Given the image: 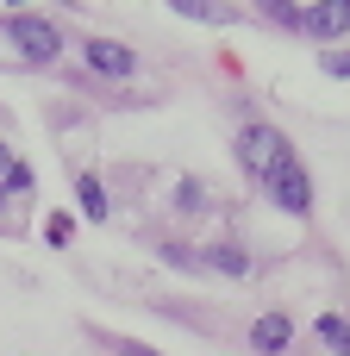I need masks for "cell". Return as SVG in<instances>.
Here are the masks:
<instances>
[{
    "label": "cell",
    "instance_id": "cell-1",
    "mask_svg": "<svg viewBox=\"0 0 350 356\" xmlns=\"http://www.w3.org/2000/svg\"><path fill=\"white\" fill-rule=\"evenodd\" d=\"M263 194H269L282 213H294V219H301V213L313 207V175H307V163H301V156H282V163L263 175Z\"/></svg>",
    "mask_w": 350,
    "mask_h": 356
},
{
    "label": "cell",
    "instance_id": "cell-2",
    "mask_svg": "<svg viewBox=\"0 0 350 356\" xmlns=\"http://www.w3.org/2000/svg\"><path fill=\"white\" fill-rule=\"evenodd\" d=\"M6 44H13L25 63H50V56L63 50V31H56L50 19H38V13H13V19H6Z\"/></svg>",
    "mask_w": 350,
    "mask_h": 356
},
{
    "label": "cell",
    "instance_id": "cell-3",
    "mask_svg": "<svg viewBox=\"0 0 350 356\" xmlns=\"http://www.w3.org/2000/svg\"><path fill=\"white\" fill-rule=\"evenodd\" d=\"M282 156H294V144H288L276 125H244V131H238V163H244L257 181H263V175H269Z\"/></svg>",
    "mask_w": 350,
    "mask_h": 356
},
{
    "label": "cell",
    "instance_id": "cell-4",
    "mask_svg": "<svg viewBox=\"0 0 350 356\" xmlns=\"http://www.w3.org/2000/svg\"><path fill=\"white\" fill-rule=\"evenodd\" d=\"M301 31L307 38H344L350 31V0H319L301 13Z\"/></svg>",
    "mask_w": 350,
    "mask_h": 356
},
{
    "label": "cell",
    "instance_id": "cell-5",
    "mask_svg": "<svg viewBox=\"0 0 350 356\" xmlns=\"http://www.w3.org/2000/svg\"><path fill=\"white\" fill-rule=\"evenodd\" d=\"M288 338H294V319H288V313H263V319L250 325V350H257V356L288 350Z\"/></svg>",
    "mask_w": 350,
    "mask_h": 356
},
{
    "label": "cell",
    "instance_id": "cell-6",
    "mask_svg": "<svg viewBox=\"0 0 350 356\" xmlns=\"http://www.w3.org/2000/svg\"><path fill=\"white\" fill-rule=\"evenodd\" d=\"M88 63H94L100 75H132V69H138V50H125V44H113V38H94V44H88Z\"/></svg>",
    "mask_w": 350,
    "mask_h": 356
},
{
    "label": "cell",
    "instance_id": "cell-7",
    "mask_svg": "<svg viewBox=\"0 0 350 356\" xmlns=\"http://www.w3.org/2000/svg\"><path fill=\"white\" fill-rule=\"evenodd\" d=\"M200 269H219V275H250V257L238 250V244H207V257H200Z\"/></svg>",
    "mask_w": 350,
    "mask_h": 356
},
{
    "label": "cell",
    "instance_id": "cell-8",
    "mask_svg": "<svg viewBox=\"0 0 350 356\" xmlns=\"http://www.w3.org/2000/svg\"><path fill=\"white\" fill-rule=\"evenodd\" d=\"M75 194H81V213H88V219H106V188H100V175H81Z\"/></svg>",
    "mask_w": 350,
    "mask_h": 356
},
{
    "label": "cell",
    "instance_id": "cell-9",
    "mask_svg": "<svg viewBox=\"0 0 350 356\" xmlns=\"http://www.w3.org/2000/svg\"><path fill=\"white\" fill-rule=\"evenodd\" d=\"M319 338H326L338 356H350V325L338 319V313H326V319H319Z\"/></svg>",
    "mask_w": 350,
    "mask_h": 356
},
{
    "label": "cell",
    "instance_id": "cell-10",
    "mask_svg": "<svg viewBox=\"0 0 350 356\" xmlns=\"http://www.w3.org/2000/svg\"><path fill=\"white\" fill-rule=\"evenodd\" d=\"M69 232H75V219H63V213L44 219V238H50V244H69Z\"/></svg>",
    "mask_w": 350,
    "mask_h": 356
},
{
    "label": "cell",
    "instance_id": "cell-11",
    "mask_svg": "<svg viewBox=\"0 0 350 356\" xmlns=\"http://www.w3.org/2000/svg\"><path fill=\"white\" fill-rule=\"evenodd\" d=\"M326 69L332 75H350V56H326Z\"/></svg>",
    "mask_w": 350,
    "mask_h": 356
},
{
    "label": "cell",
    "instance_id": "cell-12",
    "mask_svg": "<svg viewBox=\"0 0 350 356\" xmlns=\"http://www.w3.org/2000/svg\"><path fill=\"white\" fill-rule=\"evenodd\" d=\"M0 175H13V150L6 144H0Z\"/></svg>",
    "mask_w": 350,
    "mask_h": 356
},
{
    "label": "cell",
    "instance_id": "cell-13",
    "mask_svg": "<svg viewBox=\"0 0 350 356\" xmlns=\"http://www.w3.org/2000/svg\"><path fill=\"white\" fill-rule=\"evenodd\" d=\"M0 207H6V188H0Z\"/></svg>",
    "mask_w": 350,
    "mask_h": 356
}]
</instances>
